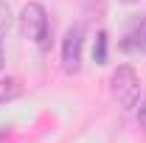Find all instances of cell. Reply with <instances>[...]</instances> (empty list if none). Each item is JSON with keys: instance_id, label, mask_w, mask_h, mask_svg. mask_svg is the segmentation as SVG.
Segmentation results:
<instances>
[{"instance_id": "30bf717a", "label": "cell", "mask_w": 146, "mask_h": 143, "mask_svg": "<svg viewBox=\"0 0 146 143\" xmlns=\"http://www.w3.org/2000/svg\"><path fill=\"white\" fill-rule=\"evenodd\" d=\"M118 3H127V6H129V3H138V0H118Z\"/></svg>"}, {"instance_id": "277c9868", "label": "cell", "mask_w": 146, "mask_h": 143, "mask_svg": "<svg viewBox=\"0 0 146 143\" xmlns=\"http://www.w3.org/2000/svg\"><path fill=\"white\" fill-rule=\"evenodd\" d=\"M121 48L129 51V54H146V20L135 23V25L129 28V34L124 36V42H121Z\"/></svg>"}, {"instance_id": "3957f363", "label": "cell", "mask_w": 146, "mask_h": 143, "mask_svg": "<svg viewBox=\"0 0 146 143\" xmlns=\"http://www.w3.org/2000/svg\"><path fill=\"white\" fill-rule=\"evenodd\" d=\"M82 45H84V25H70L65 39H62V68H65V73H79Z\"/></svg>"}, {"instance_id": "ba28073f", "label": "cell", "mask_w": 146, "mask_h": 143, "mask_svg": "<svg viewBox=\"0 0 146 143\" xmlns=\"http://www.w3.org/2000/svg\"><path fill=\"white\" fill-rule=\"evenodd\" d=\"M138 124H141V129H146V98L141 101V107H138Z\"/></svg>"}, {"instance_id": "7a4b0ae2", "label": "cell", "mask_w": 146, "mask_h": 143, "mask_svg": "<svg viewBox=\"0 0 146 143\" xmlns=\"http://www.w3.org/2000/svg\"><path fill=\"white\" fill-rule=\"evenodd\" d=\"M20 31L25 39H31L36 45L45 48V39H48V11L42 3H25L23 11H20Z\"/></svg>"}, {"instance_id": "8992f818", "label": "cell", "mask_w": 146, "mask_h": 143, "mask_svg": "<svg viewBox=\"0 0 146 143\" xmlns=\"http://www.w3.org/2000/svg\"><path fill=\"white\" fill-rule=\"evenodd\" d=\"M93 59H96V65H104V62H107V31H98V34H96Z\"/></svg>"}, {"instance_id": "52a82bcc", "label": "cell", "mask_w": 146, "mask_h": 143, "mask_svg": "<svg viewBox=\"0 0 146 143\" xmlns=\"http://www.w3.org/2000/svg\"><path fill=\"white\" fill-rule=\"evenodd\" d=\"M9 25H11V11H9V6L0 0V36L9 31Z\"/></svg>"}, {"instance_id": "9c48e42d", "label": "cell", "mask_w": 146, "mask_h": 143, "mask_svg": "<svg viewBox=\"0 0 146 143\" xmlns=\"http://www.w3.org/2000/svg\"><path fill=\"white\" fill-rule=\"evenodd\" d=\"M0 68H3V42H0Z\"/></svg>"}, {"instance_id": "6da1fadb", "label": "cell", "mask_w": 146, "mask_h": 143, "mask_svg": "<svg viewBox=\"0 0 146 143\" xmlns=\"http://www.w3.org/2000/svg\"><path fill=\"white\" fill-rule=\"evenodd\" d=\"M110 93L118 101V107H124V109L138 107V98H141V79H138V73L129 65H121L110 76Z\"/></svg>"}, {"instance_id": "5b68a950", "label": "cell", "mask_w": 146, "mask_h": 143, "mask_svg": "<svg viewBox=\"0 0 146 143\" xmlns=\"http://www.w3.org/2000/svg\"><path fill=\"white\" fill-rule=\"evenodd\" d=\"M20 95H23V81L17 76H6L0 81V101H14Z\"/></svg>"}]
</instances>
